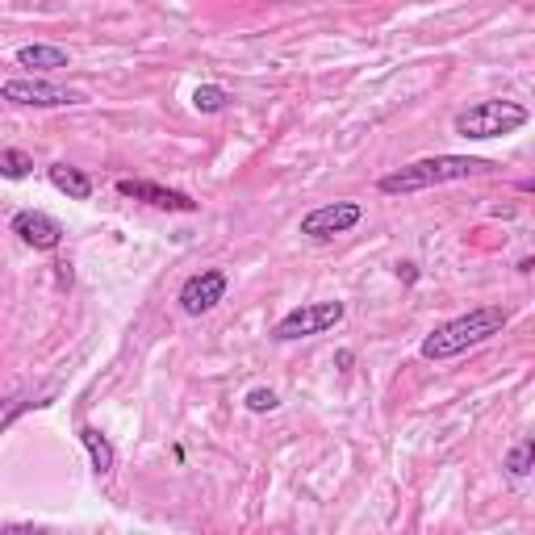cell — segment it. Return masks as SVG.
Listing matches in <instances>:
<instances>
[{
	"mask_svg": "<svg viewBox=\"0 0 535 535\" xmlns=\"http://www.w3.org/2000/svg\"><path fill=\"white\" fill-rule=\"evenodd\" d=\"M485 172H494L490 159H477V155H431V159H414V164L381 176L377 189L389 193V197H398V193H423V189H435V184L469 180V176H485Z\"/></svg>",
	"mask_w": 535,
	"mask_h": 535,
	"instance_id": "6da1fadb",
	"label": "cell"
},
{
	"mask_svg": "<svg viewBox=\"0 0 535 535\" xmlns=\"http://www.w3.org/2000/svg\"><path fill=\"white\" fill-rule=\"evenodd\" d=\"M506 310L502 306H481V310H469V314H460L452 322H444V327H435L427 339H423V360H452L460 352H469V347L485 343V339H494L502 335L506 327Z\"/></svg>",
	"mask_w": 535,
	"mask_h": 535,
	"instance_id": "7a4b0ae2",
	"label": "cell"
},
{
	"mask_svg": "<svg viewBox=\"0 0 535 535\" xmlns=\"http://www.w3.org/2000/svg\"><path fill=\"white\" fill-rule=\"evenodd\" d=\"M531 122V113L519 101H477L464 113H456L460 138H506Z\"/></svg>",
	"mask_w": 535,
	"mask_h": 535,
	"instance_id": "3957f363",
	"label": "cell"
},
{
	"mask_svg": "<svg viewBox=\"0 0 535 535\" xmlns=\"http://www.w3.org/2000/svg\"><path fill=\"white\" fill-rule=\"evenodd\" d=\"M343 314H347L343 301H310V306H297V310H289L281 322H276V327H272V339H276V343H293V339L322 335V331L339 327Z\"/></svg>",
	"mask_w": 535,
	"mask_h": 535,
	"instance_id": "277c9868",
	"label": "cell"
},
{
	"mask_svg": "<svg viewBox=\"0 0 535 535\" xmlns=\"http://www.w3.org/2000/svg\"><path fill=\"white\" fill-rule=\"evenodd\" d=\"M0 97L13 105H34V109H59V105H80L76 88H63L51 80H9L0 88Z\"/></svg>",
	"mask_w": 535,
	"mask_h": 535,
	"instance_id": "5b68a950",
	"label": "cell"
},
{
	"mask_svg": "<svg viewBox=\"0 0 535 535\" xmlns=\"http://www.w3.org/2000/svg\"><path fill=\"white\" fill-rule=\"evenodd\" d=\"M364 218V209L356 205V201H335V205H318L314 214H306L301 218V235L306 239H335V235H343V230H352L356 222Z\"/></svg>",
	"mask_w": 535,
	"mask_h": 535,
	"instance_id": "8992f818",
	"label": "cell"
},
{
	"mask_svg": "<svg viewBox=\"0 0 535 535\" xmlns=\"http://www.w3.org/2000/svg\"><path fill=\"white\" fill-rule=\"evenodd\" d=\"M222 297H226V272L222 268H205V272L189 276V281L180 285V310L201 318V314L214 310Z\"/></svg>",
	"mask_w": 535,
	"mask_h": 535,
	"instance_id": "52a82bcc",
	"label": "cell"
},
{
	"mask_svg": "<svg viewBox=\"0 0 535 535\" xmlns=\"http://www.w3.org/2000/svg\"><path fill=\"white\" fill-rule=\"evenodd\" d=\"M118 193L134 197V201H147L155 209H172V214H197V201L180 189H164L155 180H118Z\"/></svg>",
	"mask_w": 535,
	"mask_h": 535,
	"instance_id": "ba28073f",
	"label": "cell"
},
{
	"mask_svg": "<svg viewBox=\"0 0 535 535\" xmlns=\"http://www.w3.org/2000/svg\"><path fill=\"white\" fill-rule=\"evenodd\" d=\"M13 235L34 251H55L63 243V226L51 214H42V209H21L13 218Z\"/></svg>",
	"mask_w": 535,
	"mask_h": 535,
	"instance_id": "9c48e42d",
	"label": "cell"
},
{
	"mask_svg": "<svg viewBox=\"0 0 535 535\" xmlns=\"http://www.w3.org/2000/svg\"><path fill=\"white\" fill-rule=\"evenodd\" d=\"M51 184L72 201H88L92 197V180L72 164H51Z\"/></svg>",
	"mask_w": 535,
	"mask_h": 535,
	"instance_id": "30bf717a",
	"label": "cell"
},
{
	"mask_svg": "<svg viewBox=\"0 0 535 535\" xmlns=\"http://www.w3.org/2000/svg\"><path fill=\"white\" fill-rule=\"evenodd\" d=\"M17 63L21 67H38V72H59V67H67V51L63 46H21L17 51Z\"/></svg>",
	"mask_w": 535,
	"mask_h": 535,
	"instance_id": "8fae6325",
	"label": "cell"
},
{
	"mask_svg": "<svg viewBox=\"0 0 535 535\" xmlns=\"http://www.w3.org/2000/svg\"><path fill=\"white\" fill-rule=\"evenodd\" d=\"M80 439H84V448H88V456H92V469H97L101 477L113 473V460H118V456H113V444H109V439H105L97 427H80Z\"/></svg>",
	"mask_w": 535,
	"mask_h": 535,
	"instance_id": "7c38bea8",
	"label": "cell"
},
{
	"mask_svg": "<svg viewBox=\"0 0 535 535\" xmlns=\"http://www.w3.org/2000/svg\"><path fill=\"white\" fill-rule=\"evenodd\" d=\"M30 172H34V159L26 151H17V147L0 151V176H5V180H26Z\"/></svg>",
	"mask_w": 535,
	"mask_h": 535,
	"instance_id": "4fadbf2b",
	"label": "cell"
},
{
	"mask_svg": "<svg viewBox=\"0 0 535 535\" xmlns=\"http://www.w3.org/2000/svg\"><path fill=\"white\" fill-rule=\"evenodd\" d=\"M193 105H197V113H222V109L230 105V92L218 88V84H201V88L193 92Z\"/></svg>",
	"mask_w": 535,
	"mask_h": 535,
	"instance_id": "5bb4252c",
	"label": "cell"
},
{
	"mask_svg": "<svg viewBox=\"0 0 535 535\" xmlns=\"http://www.w3.org/2000/svg\"><path fill=\"white\" fill-rule=\"evenodd\" d=\"M531 460H535V439L527 435V439H519V444L510 448V456H506L510 477H527V473H531Z\"/></svg>",
	"mask_w": 535,
	"mask_h": 535,
	"instance_id": "9a60e30c",
	"label": "cell"
},
{
	"mask_svg": "<svg viewBox=\"0 0 535 535\" xmlns=\"http://www.w3.org/2000/svg\"><path fill=\"white\" fill-rule=\"evenodd\" d=\"M281 402H276V393L272 389H251L247 393V410H255V414H264V410H276Z\"/></svg>",
	"mask_w": 535,
	"mask_h": 535,
	"instance_id": "2e32d148",
	"label": "cell"
},
{
	"mask_svg": "<svg viewBox=\"0 0 535 535\" xmlns=\"http://www.w3.org/2000/svg\"><path fill=\"white\" fill-rule=\"evenodd\" d=\"M30 410V402L26 398H9V402H0V431H5L9 423H13V418L17 414H26Z\"/></svg>",
	"mask_w": 535,
	"mask_h": 535,
	"instance_id": "e0dca14e",
	"label": "cell"
}]
</instances>
